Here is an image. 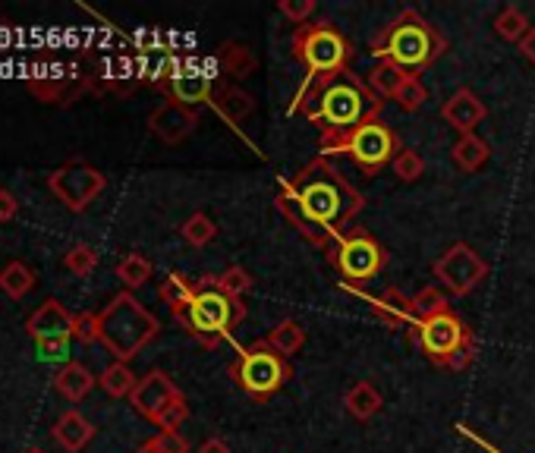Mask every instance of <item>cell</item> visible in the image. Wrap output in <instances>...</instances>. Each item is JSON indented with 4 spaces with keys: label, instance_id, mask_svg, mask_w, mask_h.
Wrapping results in <instances>:
<instances>
[{
    "label": "cell",
    "instance_id": "60d3db41",
    "mask_svg": "<svg viewBox=\"0 0 535 453\" xmlns=\"http://www.w3.org/2000/svg\"><path fill=\"white\" fill-rule=\"evenodd\" d=\"M73 337L82 343H95L98 340V315L92 312H79L73 321Z\"/></svg>",
    "mask_w": 535,
    "mask_h": 453
},
{
    "label": "cell",
    "instance_id": "cb8c5ba5",
    "mask_svg": "<svg viewBox=\"0 0 535 453\" xmlns=\"http://www.w3.org/2000/svg\"><path fill=\"white\" fill-rule=\"evenodd\" d=\"M416 73H406V70H400L397 63H388V60H378L375 67H372V73H369V89L381 98V101H394L397 98V92L403 89L406 82H410Z\"/></svg>",
    "mask_w": 535,
    "mask_h": 453
},
{
    "label": "cell",
    "instance_id": "b9f144b4",
    "mask_svg": "<svg viewBox=\"0 0 535 453\" xmlns=\"http://www.w3.org/2000/svg\"><path fill=\"white\" fill-rule=\"evenodd\" d=\"M164 453H189V441L180 435V431H158L152 438Z\"/></svg>",
    "mask_w": 535,
    "mask_h": 453
},
{
    "label": "cell",
    "instance_id": "e575fe53",
    "mask_svg": "<svg viewBox=\"0 0 535 453\" xmlns=\"http://www.w3.org/2000/svg\"><path fill=\"white\" fill-rule=\"evenodd\" d=\"M413 309H416V318H432V315H438V312L451 309V302H447L444 290H438V287H422V290L413 296Z\"/></svg>",
    "mask_w": 535,
    "mask_h": 453
},
{
    "label": "cell",
    "instance_id": "d590c367",
    "mask_svg": "<svg viewBox=\"0 0 535 453\" xmlns=\"http://www.w3.org/2000/svg\"><path fill=\"white\" fill-rule=\"evenodd\" d=\"M63 268L85 277V274H92L98 268V252L89 246V243H76L67 255H63Z\"/></svg>",
    "mask_w": 535,
    "mask_h": 453
},
{
    "label": "cell",
    "instance_id": "ab89813d",
    "mask_svg": "<svg viewBox=\"0 0 535 453\" xmlns=\"http://www.w3.org/2000/svg\"><path fill=\"white\" fill-rule=\"evenodd\" d=\"M186 419H189V403H186V397H177V400L170 403L164 413L155 419V425H158L161 431H177Z\"/></svg>",
    "mask_w": 535,
    "mask_h": 453
},
{
    "label": "cell",
    "instance_id": "d6986e66",
    "mask_svg": "<svg viewBox=\"0 0 535 453\" xmlns=\"http://www.w3.org/2000/svg\"><path fill=\"white\" fill-rule=\"evenodd\" d=\"M92 438H95V425L82 413H76V409H67V413L54 422V441L67 453H79Z\"/></svg>",
    "mask_w": 535,
    "mask_h": 453
},
{
    "label": "cell",
    "instance_id": "9a60e30c",
    "mask_svg": "<svg viewBox=\"0 0 535 453\" xmlns=\"http://www.w3.org/2000/svg\"><path fill=\"white\" fill-rule=\"evenodd\" d=\"M199 123V114L192 107H183L177 101H164L158 104L152 114H148V129L167 145H177L192 136V129Z\"/></svg>",
    "mask_w": 535,
    "mask_h": 453
},
{
    "label": "cell",
    "instance_id": "d6a6232c",
    "mask_svg": "<svg viewBox=\"0 0 535 453\" xmlns=\"http://www.w3.org/2000/svg\"><path fill=\"white\" fill-rule=\"evenodd\" d=\"M158 296L167 302L170 312H174V309H180L183 302L192 296V280L183 277V274H167V277H164V284L158 287Z\"/></svg>",
    "mask_w": 535,
    "mask_h": 453
},
{
    "label": "cell",
    "instance_id": "4fadbf2b",
    "mask_svg": "<svg viewBox=\"0 0 535 453\" xmlns=\"http://www.w3.org/2000/svg\"><path fill=\"white\" fill-rule=\"evenodd\" d=\"M177 397H183V391L174 384V378H170L167 372H161V369H152L145 378H139L130 403H133V409L142 419L155 422Z\"/></svg>",
    "mask_w": 535,
    "mask_h": 453
},
{
    "label": "cell",
    "instance_id": "5b68a950",
    "mask_svg": "<svg viewBox=\"0 0 535 453\" xmlns=\"http://www.w3.org/2000/svg\"><path fill=\"white\" fill-rule=\"evenodd\" d=\"M158 331L161 321L130 290L117 293L98 312V343H104L117 362H130L133 356H139L158 337Z\"/></svg>",
    "mask_w": 535,
    "mask_h": 453
},
{
    "label": "cell",
    "instance_id": "277c9868",
    "mask_svg": "<svg viewBox=\"0 0 535 453\" xmlns=\"http://www.w3.org/2000/svg\"><path fill=\"white\" fill-rule=\"evenodd\" d=\"M447 38L438 26H432L419 10L397 13L388 26H381L369 45V54L378 60L397 63L406 73H422L444 57Z\"/></svg>",
    "mask_w": 535,
    "mask_h": 453
},
{
    "label": "cell",
    "instance_id": "ee69618b",
    "mask_svg": "<svg viewBox=\"0 0 535 453\" xmlns=\"http://www.w3.org/2000/svg\"><path fill=\"white\" fill-rule=\"evenodd\" d=\"M19 214V202H16V196L10 189H0V224H7V221H13Z\"/></svg>",
    "mask_w": 535,
    "mask_h": 453
},
{
    "label": "cell",
    "instance_id": "f35d334b",
    "mask_svg": "<svg viewBox=\"0 0 535 453\" xmlns=\"http://www.w3.org/2000/svg\"><path fill=\"white\" fill-rule=\"evenodd\" d=\"M315 10H318L315 0H281V4H277V13H281L284 19H290L296 29L306 26V23H312Z\"/></svg>",
    "mask_w": 535,
    "mask_h": 453
},
{
    "label": "cell",
    "instance_id": "f1b7e54d",
    "mask_svg": "<svg viewBox=\"0 0 535 453\" xmlns=\"http://www.w3.org/2000/svg\"><path fill=\"white\" fill-rule=\"evenodd\" d=\"M532 29L529 16L517 7V4H507L498 16H495V35L504 41H513V45H520V38Z\"/></svg>",
    "mask_w": 535,
    "mask_h": 453
},
{
    "label": "cell",
    "instance_id": "7dc6e473",
    "mask_svg": "<svg viewBox=\"0 0 535 453\" xmlns=\"http://www.w3.org/2000/svg\"><path fill=\"white\" fill-rule=\"evenodd\" d=\"M136 453H164V450H161V447H158L155 441H145V444H142V447H139Z\"/></svg>",
    "mask_w": 535,
    "mask_h": 453
},
{
    "label": "cell",
    "instance_id": "484cf974",
    "mask_svg": "<svg viewBox=\"0 0 535 453\" xmlns=\"http://www.w3.org/2000/svg\"><path fill=\"white\" fill-rule=\"evenodd\" d=\"M98 384L104 387L107 394L111 397H133V391H136V384H139V378L133 375V369H130V362H111L107 369L101 372V378H98Z\"/></svg>",
    "mask_w": 535,
    "mask_h": 453
},
{
    "label": "cell",
    "instance_id": "1f68e13d",
    "mask_svg": "<svg viewBox=\"0 0 535 453\" xmlns=\"http://www.w3.org/2000/svg\"><path fill=\"white\" fill-rule=\"evenodd\" d=\"M180 233H183V240L189 246L202 249V246H208L214 240V236H218V224H214L205 211H196L192 218H186V224L180 227Z\"/></svg>",
    "mask_w": 535,
    "mask_h": 453
},
{
    "label": "cell",
    "instance_id": "bcb514c9",
    "mask_svg": "<svg viewBox=\"0 0 535 453\" xmlns=\"http://www.w3.org/2000/svg\"><path fill=\"white\" fill-rule=\"evenodd\" d=\"M199 453H230V447H227L224 438H205L199 444Z\"/></svg>",
    "mask_w": 535,
    "mask_h": 453
},
{
    "label": "cell",
    "instance_id": "5bb4252c",
    "mask_svg": "<svg viewBox=\"0 0 535 453\" xmlns=\"http://www.w3.org/2000/svg\"><path fill=\"white\" fill-rule=\"evenodd\" d=\"M167 92H170V101L196 111L199 104H211L214 85H211V76H205V70H199L196 60H177L174 76L167 82Z\"/></svg>",
    "mask_w": 535,
    "mask_h": 453
},
{
    "label": "cell",
    "instance_id": "44dd1931",
    "mask_svg": "<svg viewBox=\"0 0 535 453\" xmlns=\"http://www.w3.org/2000/svg\"><path fill=\"white\" fill-rule=\"evenodd\" d=\"M344 406H347V413L350 419L356 422H372L378 413H381V406H384V397L378 394V387L372 381H356L347 397H344Z\"/></svg>",
    "mask_w": 535,
    "mask_h": 453
},
{
    "label": "cell",
    "instance_id": "4dcf8cb0",
    "mask_svg": "<svg viewBox=\"0 0 535 453\" xmlns=\"http://www.w3.org/2000/svg\"><path fill=\"white\" fill-rule=\"evenodd\" d=\"M35 356L48 365H70L73 359V337H41L35 340Z\"/></svg>",
    "mask_w": 535,
    "mask_h": 453
},
{
    "label": "cell",
    "instance_id": "ac0fdd59",
    "mask_svg": "<svg viewBox=\"0 0 535 453\" xmlns=\"http://www.w3.org/2000/svg\"><path fill=\"white\" fill-rule=\"evenodd\" d=\"M73 321H76V315H70L57 299H45L29 315L26 331H29L32 340H41V337H73Z\"/></svg>",
    "mask_w": 535,
    "mask_h": 453
},
{
    "label": "cell",
    "instance_id": "8992f818",
    "mask_svg": "<svg viewBox=\"0 0 535 453\" xmlns=\"http://www.w3.org/2000/svg\"><path fill=\"white\" fill-rule=\"evenodd\" d=\"M406 334L419 347V353L438 369L466 372L476 359V334L454 309L438 312L432 318H419Z\"/></svg>",
    "mask_w": 535,
    "mask_h": 453
},
{
    "label": "cell",
    "instance_id": "30bf717a",
    "mask_svg": "<svg viewBox=\"0 0 535 453\" xmlns=\"http://www.w3.org/2000/svg\"><path fill=\"white\" fill-rule=\"evenodd\" d=\"M400 139L394 129L384 123L381 117L369 120V123H362L353 136H347L344 142H340L334 148V155H347L362 174L366 177H375L381 174L384 167H391L394 158H397V151H400ZM331 155V158H334Z\"/></svg>",
    "mask_w": 535,
    "mask_h": 453
},
{
    "label": "cell",
    "instance_id": "7a4b0ae2",
    "mask_svg": "<svg viewBox=\"0 0 535 453\" xmlns=\"http://www.w3.org/2000/svg\"><path fill=\"white\" fill-rule=\"evenodd\" d=\"M384 101L369 89L366 79L353 70L321 79H303L299 92L290 104V114H303L318 129L321 155L331 158L334 148L353 136L362 123L381 117Z\"/></svg>",
    "mask_w": 535,
    "mask_h": 453
},
{
    "label": "cell",
    "instance_id": "9c48e42d",
    "mask_svg": "<svg viewBox=\"0 0 535 453\" xmlns=\"http://www.w3.org/2000/svg\"><path fill=\"white\" fill-rule=\"evenodd\" d=\"M227 375L252 400H268L293 378V365L262 337L237 353V359L227 365Z\"/></svg>",
    "mask_w": 535,
    "mask_h": 453
},
{
    "label": "cell",
    "instance_id": "603a6c76",
    "mask_svg": "<svg viewBox=\"0 0 535 453\" xmlns=\"http://www.w3.org/2000/svg\"><path fill=\"white\" fill-rule=\"evenodd\" d=\"M95 375L85 369L82 362H70V365H63V369H57L54 375V387H57V394L60 397H67L70 403H79L85 394L95 387Z\"/></svg>",
    "mask_w": 535,
    "mask_h": 453
},
{
    "label": "cell",
    "instance_id": "6da1fadb",
    "mask_svg": "<svg viewBox=\"0 0 535 453\" xmlns=\"http://www.w3.org/2000/svg\"><path fill=\"white\" fill-rule=\"evenodd\" d=\"M274 205L299 236L318 249H328L340 233L350 230V221L366 208V199L325 155H318L281 186Z\"/></svg>",
    "mask_w": 535,
    "mask_h": 453
},
{
    "label": "cell",
    "instance_id": "c3c4849f",
    "mask_svg": "<svg viewBox=\"0 0 535 453\" xmlns=\"http://www.w3.org/2000/svg\"><path fill=\"white\" fill-rule=\"evenodd\" d=\"M26 453H45V450H41V447H29Z\"/></svg>",
    "mask_w": 535,
    "mask_h": 453
},
{
    "label": "cell",
    "instance_id": "8d00e7d4",
    "mask_svg": "<svg viewBox=\"0 0 535 453\" xmlns=\"http://www.w3.org/2000/svg\"><path fill=\"white\" fill-rule=\"evenodd\" d=\"M214 277H218V287H221L224 293L237 296V299H243V296L252 290V277H249V271H246L243 265H230L227 271L214 274Z\"/></svg>",
    "mask_w": 535,
    "mask_h": 453
},
{
    "label": "cell",
    "instance_id": "7402d4cb",
    "mask_svg": "<svg viewBox=\"0 0 535 453\" xmlns=\"http://www.w3.org/2000/svg\"><path fill=\"white\" fill-rule=\"evenodd\" d=\"M491 158V145L476 136V133H469V136H460L451 148V161L457 170H463V174H476V170H482Z\"/></svg>",
    "mask_w": 535,
    "mask_h": 453
},
{
    "label": "cell",
    "instance_id": "7c38bea8",
    "mask_svg": "<svg viewBox=\"0 0 535 453\" xmlns=\"http://www.w3.org/2000/svg\"><path fill=\"white\" fill-rule=\"evenodd\" d=\"M432 271L441 280V287H447L454 296H469L488 277V262L469 243H454L432 265Z\"/></svg>",
    "mask_w": 535,
    "mask_h": 453
},
{
    "label": "cell",
    "instance_id": "7bdbcfd3",
    "mask_svg": "<svg viewBox=\"0 0 535 453\" xmlns=\"http://www.w3.org/2000/svg\"><path fill=\"white\" fill-rule=\"evenodd\" d=\"M29 89L41 98V101H57V92L63 89V82H48V79H32L29 82Z\"/></svg>",
    "mask_w": 535,
    "mask_h": 453
},
{
    "label": "cell",
    "instance_id": "ffe728a7",
    "mask_svg": "<svg viewBox=\"0 0 535 453\" xmlns=\"http://www.w3.org/2000/svg\"><path fill=\"white\" fill-rule=\"evenodd\" d=\"M211 107L218 111L227 123H243L252 111H255V98L243 89H237V85H221L218 92H214L211 98Z\"/></svg>",
    "mask_w": 535,
    "mask_h": 453
},
{
    "label": "cell",
    "instance_id": "836d02e7",
    "mask_svg": "<svg viewBox=\"0 0 535 453\" xmlns=\"http://www.w3.org/2000/svg\"><path fill=\"white\" fill-rule=\"evenodd\" d=\"M391 167H394V174H397L400 183H416L422 177V170H425V161H422V155L416 148H400Z\"/></svg>",
    "mask_w": 535,
    "mask_h": 453
},
{
    "label": "cell",
    "instance_id": "f6af8a7d",
    "mask_svg": "<svg viewBox=\"0 0 535 453\" xmlns=\"http://www.w3.org/2000/svg\"><path fill=\"white\" fill-rule=\"evenodd\" d=\"M517 51H520V57H523L526 63H532V67H535V26H532V29L520 38Z\"/></svg>",
    "mask_w": 535,
    "mask_h": 453
},
{
    "label": "cell",
    "instance_id": "e0dca14e",
    "mask_svg": "<svg viewBox=\"0 0 535 453\" xmlns=\"http://www.w3.org/2000/svg\"><path fill=\"white\" fill-rule=\"evenodd\" d=\"M362 299L369 302L372 306V312L384 321L388 328H406L410 331L413 325H416V309H413V296H403L397 287H388L381 296H369V293H359Z\"/></svg>",
    "mask_w": 535,
    "mask_h": 453
},
{
    "label": "cell",
    "instance_id": "83f0119b",
    "mask_svg": "<svg viewBox=\"0 0 535 453\" xmlns=\"http://www.w3.org/2000/svg\"><path fill=\"white\" fill-rule=\"evenodd\" d=\"M35 287V271L26 262H10L0 268V290L10 299H23Z\"/></svg>",
    "mask_w": 535,
    "mask_h": 453
},
{
    "label": "cell",
    "instance_id": "8fae6325",
    "mask_svg": "<svg viewBox=\"0 0 535 453\" xmlns=\"http://www.w3.org/2000/svg\"><path fill=\"white\" fill-rule=\"evenodd\" d=\"M48 186L70 211H85L104 192L107 177L92 164L70 161V164H63V167L54 170V174L48 177Z\"/></svg>",
    "mask_w": 535,
    "mask_h": 453
},
{
    "label": "cell",
    "instance_id": "2e32d148",
    "mask_svg": "<svg viewBox=\"0 0 535 453\" xmlns=\"http://www.w3.org/2000/svg\"><path fill=\"white\" fill-rule=\"evenodd\" d=\"M485 117H488V107L473 89H457L441 107V120L451 129H457L460 136L476 133V126H482Z\"/></svg>",
    "mask_w": 535,
    "mask_h": 453
},
{
    "label": "cell",
    "instance_id": "3957f363",
    "mask_svg": "<svg viewBox=\"0 0 535 453\" xmlns=\"http://www.w3.org/2000/svg\"><path fill=\"white\" fill-rule=\"evenodd\" d=\"M170 315H174V321L189 337H196L202 347L214 350L243 325L246 302L224 293L214 274H205L199 280H192V296Z\"/></svg>",
    "mask_w": 535,
    "mask_h": 453
},
{
    "label": "cell",
    "instance_id": "52a82bcc",
    "mask_svg": "<svg viewBox=\"0 0 535 453\" xmlns=\"http://www.w3.org/2000/svg\"><path fill=\"white\" fill-rule=\"evenodd\" d=\"M290 48H293V57L306 67V82L347 73L353 60L350 38L340 32L331 19H312V23L299 26L293 32Z\"/></svg>",
    "mask_w": 535,
    "mask_h": 453
},
{
    "label": "cell",
    "instance_id": "4316f807",
    "mask_svg": "<svg viewBox=\"0 0 535 453\" xmlns=\"http://www.w3.org/2000/svg\"><path fill=\"white\" fill-rule=\"evenodd\" d=\"M218 60H221V67H224L230 76H237V79H246V76H252L255 70H259V57H255L246 45H237V41H230V45H221Z\"/></svg>",
    "mask_w": 535,
    "mask_h": 453
},
{
    "label": "cell",
    "instance_id": "ba28073f",
    "mask_svg": "<svg viewBox=\"0 0 535 453\" xmlns=\"http://www.w3.org/2000/svg\"><path fill=\"white\" fill-rule=\"evenodd\" d=\"M328 262L340 274V284L353 293H362V287L388 268V249H384L366 227H350L328 246Z\"/></svg>",
    "mask_w": 535,
    "mask_h": 453
},
{
    "label": "cell",
    "instance_id": "d4e9b609",
    "mask_svg": "<svg viewBox=\"0 0 535 453\" xmlns=\"http://www.w3.org/2000/svg\"><path fill=\"white\" fill-rule=\"evenodd\" d=\"M271 347L281 353V356H293V353H299L306 347V328L299 325V321H293V318H284V321H277V325L268 331V337H265Z\"/></svg>",
    "mask_w": 535,
    "mask_h": 453
},
{
    "label": "cell",
    "instance_id": "f546056e",
    "mask_svg": "<svg viewBox=\"0 0 535 453\" xmlns=\"http://www.w3.org/2000/svg\"><path fill=\"white\" fill-rule=\"evenodd\" d=\"M117 277L126 284V290H139L148 284V277H152V262H148L145 255L139 252H130V255H123L120 262H117Z\"/></svg>",
    "mask_w": 535,
    "mask_h": 453
},
{
    "label": "cell",
    "instance_id": "74e56055",
    "mask_svg": "<svg viewBox=\"0 0 535 453\" xmlns=\"http://www.w3.org/2000/svg\"><path fill=\"white\" fill-rule=\"evenodd\" d=\"M397 107L403 114H416V111H422V104L428 101V92H425V85L419 82V76H413L410 82L403 85V89L397 92Z\"/></svg>",
    "mask_w": 535,
    "mask_h": 453
}]
</instances>
